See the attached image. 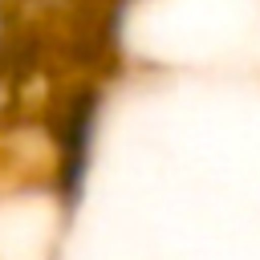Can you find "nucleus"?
Masks as SVG:
<instances>
[{
	"mask_svg": "<svg viewBox=\"0 0 260 260\" xmlns=\"http://www.w3.org/2000/svg\"><path fill=\"white\" fill-rule=\"evenodd\" d=\"M12 24H8V0H0V73L8 65V53H12Z\"/></svg>",
	"mask_w": 260,
	"mask_h": 260,
	"instance_id": "obj_2",
	"label": "nucleus"
},
{
	"mask_svg": "<svg viewBox=\"0 0 260 260\" xmlns=\"http://www.w3.org/2000/svg\"><path fill=\"white\" fill-rule=\"evenodd\" d=\"M118 4H126V0H118Z\"/></svg>",
	"mask_w": 260,
	"mask_h": 260,
	"instance_id": "obj_3",
	"label": "nucleus"
},
{
	"mask_svg": "<svg viewBox=\"0 0 260 260\" xmlns=\"http://www.w3.org/2000/svg\"><path fill=\"white\" fill-rule=\"evenodd\" d=\"M98 110H102V89L93 81L69 85L49 118V138H53V187L65 211L81 203L85 175H89V154H93V134H98Z\"/></svg>",
	"mask_w": 260,
	"mask_h": 260,
	"instance_id": "obj_1",
	"label": "nucleus"
}]
</instances>
